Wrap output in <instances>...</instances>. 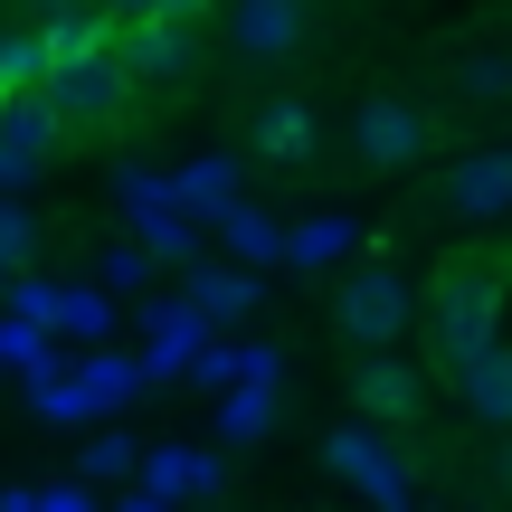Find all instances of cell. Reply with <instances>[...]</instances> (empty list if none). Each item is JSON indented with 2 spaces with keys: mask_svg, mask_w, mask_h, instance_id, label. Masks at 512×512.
Returning a JSON list of instances; mask_svg holds the SVG:
<instances>
[{
  "mask_svg": "<svg viewBox=\"0 0 512 512\" xmlns=\"http://www.w3.org/2000/svg\"><path fill=\"white\" fill-rule=\"evenodd\" d=\"M114 38H124V19H57L48 29V48H57V67H48V105H57V124L67 133H105L114 114H124V95L143 86V76L124 67V48H114Z\"/></svg>",
  "mask_w": 512,
  "mask_h": 512,
  "instance_id": "cell-1",
  "label": "cell"
},
{
  "mask_svg": "<svg viewBox=\"0 0 512 512\" xmlns=\"http://www.w3.org/2000/svg\"><path fill=\"white\" fill-rule=\"evenodd\" d=\"M494 313H503V285H494V275L446 266L437 285H427V342H437V361H446V370H465L475 351H494V342H503Z\"/></svg>",
  "mask_w": 512,
  "mask_h": 512,
  "instance_id": "cell-2",
  "label": "cell"
},
{
  "mask_svg": "<svg viewBox=\"0 0 512 512\" xmlns=\"http://www.w3.org/2000/svg\"><path fill=\"white\" fill-rule=\"evenodd\" d=\"M332 323H342L351 351H399V332L427 323V294L408 285L399 266H361V275H342V294H332Z\"/></svg>",
  "mask_w": 512,
  "mask_h": 512,
  "instance_id": "cell-3",
  "label": "cell"
},
{
  "mask_svg": "<svg viewBox=\"0 0 512 512\" xmlns=\"http://www.w3.org/2000/svg\"><path fill=\"white\" fill-rule=\"evenodd\" d=\"M351 408H361L370 427H418L427 418V370L399 361V351H361V370H351Z\"/></svg>",
  "mask_w": 512,
  "mask_h": 512,
  "instance_id": "cell-4",
  "label": "cell"
},
{
  "mask_svg": "<svg viewBox=\"0 0 512 512\" xmlns=\"http://www.w3.org/2000/svg\"><path fill=\"white\" fill-rule=\"evenodd\" d=\"M228 57L238 67H285L304 48V0H228Z\"/></svg>",
  "mask_w": 512,
  "mask_h": 512,
  "instance_id": "cell-5",
  "label": "cell"
},
{
  "mask_svg": "<svg viewBox=\"0 0 512 512\" xmlns=\"http://www.w3.org/2000/svg\"><path fill=\"white\" fill-rule=\"evenodd\" d=\"M351 152H361L370 171H408L427 152V114L399 105V95H370V105L351 114Z\"/></svg>",
  "mask_w": 512,
  "mask_h": 512,
  "instance_id": "cell-6",
  "label": "cell"
},
{
  "mask_svg": "<svg viewBox=\"0 0 512 512\" xmlns=\"http://www.w3.org/2000/svg\"><path fill=\"white\" fill-rule=\"evenodd\" d=\"M57 105L48 95H0V181H38V162H48L57 143Z\"/></svg>",
  "mask_w": 512,
  "mask_h": 512,
  "instance_id": "cell-7",
  "label": "cell"
},
{
  "mask_svg": "<svg viewBox=\"0 0 512 512\" xmlns=\"http://www.w3.org/2000/svg\"><path fill=\"white\" fill-rule=\"evenodd\" d=\"M114 48H124V67L143 76V86L200 67V29H190V19H124V38H114Z\"/></svg>",
  "mask_w": 512,
  "mask_h": 512,
  "instance_id": "cell-8",
  "label": "cell"
},
{
  "mask_svg": "<svg viewBox=\"0 0 512 512\" xmlns=\"http://www.w3.org/2000/svg\"><path fill=\"white\" fill-rule=\"evenodd\" d=\"M332 465H342V475L361 484V494L380 503V512H408V475H399V465L380 456V437H370V418H361V427H342V437H332Z\"/></svg>",
  "mask_w": 512,
  "mask_h": 512,
  "instance_id": "cell-9",
  "label": "cell"
},
{
  "mask_svg": "<svg viewBox=\"0 0 512 512\" xmlns=\"http://www.w3.org/2000/svg\"><path fill=\"white\" fill-rule=\"evenodd\" d=\"M446 209H456V219H494V209H512V143H503V152H475V162H456Z\"/></svg>",
  "mask_w": 512,
  "mask_h": 512,
  "instance_id": "cell-10",
  "label": "cell"
},
{
  "mask_svg": "<svg viewBox=\"0 0 512 512\" xmlns=\"http://www.w3.org/2000/svg\"><path fill=\"white\" fill-rule=\"evenodd\" d=\"M456 389H465V408H475L484 427H512V351H475V361L456 370Z\"/></svg>",
  "mask_w": 512,
  "mask_h": 512,
  "instance_id": "cell-11",
  "label": "cell"
},
{
  "mask_svg": "<svg viewBox=\"0 0 512 512\" xmlns=\"http://www.w3.org/2000/svg\"><path fill=\"white\" fill-rule=\"evenodd\" d=\"M143 484H152V494H209V484H219V465H209V456H190V446H162V456H143Z\"/></svg>",
  "mask_w": 512,
  "mask_h": 512,
  "instance_id": "cell-12",
  "label": "cell"
},
{
  "mask_svg": "<svg viewBox=\"0 0 512 512\" xmlns=\"http://www.w3.org/2000/svg\"><path fill=\"white\" fill-rule=\"evenodd\" d=\"M256 152H266V162H304L313 152V114L304 105H266L256 114Z\"/></svg>",
  "mask_w": 512,
  "mask_h": 512,
  "instance_id": "cell-13",
  "label": "cell"
},
{
  "mask_svg": "<svg viewBox=\"0 0 512 512\" xmlns=\"http://www.w3.org/2000/svg\"><path fill=\"white\" fill-rule=\"evenodd\" d=\"M48 67H57L48 38H0V95H38V86H48Z\"/></svg>",
  "mask_w": 512,
  "mask_h": 512,
  "instance_id": "cell-14",
  "label": "cell"
},
{
  "mask_svg": "<svg viewBox=\"0 0 512 512\" xmlns=\"http://www.w3.org/2000/svg\"><path fill=\"white\" fill-rule=\"evenodd\" d=\"M190 304H200L209 323H228V313H247V304H256V275H228V266H209L200 285H190Z\"/></svg>",
  "mask_w": 512,
  "mask_h": 512,
  "instance_id": "cell-15",
  "label": "cell"
},
{
  "mask_svg": "<svg viewBox=\"0 0 512 512\" xmlns=\"http://www.w3.org/2000/svg\"><path fill=\"white\" fill-rule=\"evenodd\" d=\"M456 95H465V105H503V95H512V57L503 48L465 57V67H456Z\"/></svg>",
  "mask_w": 512,
  "mask_h": 512,
  "instance_id": "cell-16",
  "label": "cell"
},
{
  "mask_svg": "<svg viewBox=\"0 0 512 512\" xmlns=\"http://www.w3.org/2000/svg\"><path fill=\"white\" fill-rule=\"evenodd\" d=\"M342 247H351V219H304V228H285V256H294V266H332Z\"/></svg>",
  "mask_w": 512,
  "mask_h": 512,
  "instance_id": "cell-17",
  "label": "cell"
},
{
  "mask_svg": "<svg viewBox=\"0 0 512 512\" xmlns=\"http://www.w3.org/2000/svg\"><path fill=\"white\" fill-rule=\"evenodd\" d=\"M228 181H238V162H228V152H209V162H190V171H181V200H190V209H219V200H228Z\"/></svg>",
  "mask_w": 512,
  "mask_h": 512,
  "instance_id": "cell-18",
  "label": "cell"
},
{
  "mask_svg": "<svg viewBox=\"0 0 512 512\" xmlns=\"http://www.w3.org/2000/svg\"><path fill=\"white\" fill-rule=\"evenodd\" d=\"M133 465H143V446H133V437H95L76 475H86V484H114V475H133Z\"/></svg>",
  "mask_w": 512,
  "mask_h": 512,
  "instance_id": "cell-19",
  "label": "cell"
},
{
  "mask_svg": "<svg viewBox=\"0 0 512 512\" xmlns=\"http://www.w3.org/2000/svg\"><path fill=\"white\" fill-rule=\"evenodd\" d=\"M228 247H238L247 266H256V256H285V228H266L256 209H228Z\"/></svg>",
  "mask_w": 512,
  "mask_h": 512,
  "instance_id": "cell-20",
  "label": "cell"
},
{
  "mask_svg": "<svg viewBox=\"0 0 512 512\" xmlns=\"http://www.w3.org/2000/svg\"><path fill=\"white\" fill-rule=\"evenodd\" d=\"M275 427V399H266V380H247V399H228V437H266Z\"/></svg>",
  "mask_w": 512,
  "mask_h": 512,
  "instance_id": "cell-21",
  "label": "cell"
},
{
  "mask_svg": "<svg viewBox=\"0 0 512 512\" xmlns=\"http://www.w3.org/2000/svg\"><path fill=\"white\" fill-rule=\"evenodd\" d=\"M133 380H143V370H124V361H95V370H86V399H95V408H124V399H133Z\"/></svg>",
  "mask_w": 512,
  "mask_h": 512,
  "instance_id": "cell-22",
  "label": "cell"
},
{
  "mask_svg": "<svg viewBox=\"0 0 512 512\" xmlns=\"http://www.w3.org/2000/svg\"><path fill=\"white\" fill-rule=\"evenodd\" d=\"M209 0H105V19H200Z\"/></svg>",
  "mask_w": 512,
  "mask_h": 512,
  "instance_id": "cell-23",
  "label": "cell"
},
{
  "mask_svg": "<svg viewBox=\"0 0 512 512\" xmlns=\"http://www.w3.org/2000/svg\"><path fill=\"white\" fill-rule=\"evenodd\" d=\"M57 323L67 332H105V294H57Z\"/></svg>",
  "mask_w": 512,
  "mask_h": 512,
  "instance_id": "cell-24",
  "label": "cell"
},
{
  "mask_svg": "<svg viewBox=\"0 0 512 512\" xmlns=\"http://www.w3.org/2000/svg\"><path fill=\"white\" fill-rule=\"evenodd\" d=\"M38 247V228H29V209H0V266H19V256Z\"/></svg>",
  "mask_w": 512,
  "mask_h": 512,
  "instance_id": "cell-25",
  "label": "cell"
},
{
  "mask_svg": "<svg viewBox=\"0 0 512 512\" xmlns=\"http://www.w3.org/2000/svg\"><path fill=\"white\" fill-rule=\"evenodd\" d=\"M48 512H95V503L86 494H48Z\"/></svg>",
  "mask_w": 512,
  "mask_h": 512,
  "instance_id": "cell-26",
  "label": "cell"
},
{
  "mask_svg": "<svg viewBox=\"0 0 512 512\" xmlns=\"http://www.w3.org/2000/svg\"><path fill=\"white\" fill-rule=\"evenodd\" d=\"M133 512H162V494H152V503H133Z\"/></svg>",
  "mask_w": 512,
  "mask_h": 512,
  "instance_id": "cell-27",
  "label": "cell"
},
{
  "mask_svg": "<svg viewBox=\"0 0 512 512\" xmlns=\"http://www.w3.org/2000/svg\"><path fill=\"white\" fill-rule=\"evenodd\" d=\"M503 484H512V446H503Z\"/></svg>",
  "mask_w": 512,
  "mask_h": 512,
  "instance_id": "cell-28",
  "label": "cell"
}]
</instances>
